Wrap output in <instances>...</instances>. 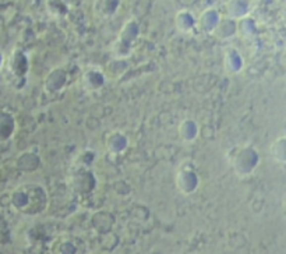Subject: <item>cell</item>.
<instances>
[{
    "mask_svg": "<svg viewBox=\"0 0 286 254\" xmlns=\"http://www.w3.org/2000/svg\"><path fill=\"white\" fill-rule=\"evenodd\" d=\"M230 155V165L233 168L234 173L240 178H247L256 171L258 165V154L253 147H237L233 148Z\"/></svg>",
    "mask_w": 286,
    "mask_h": 254,
    "instance_id": "6da1fadb",
    "label": "cell"
},
{
    "mask_svg": "<svg viewBox=\"0 0 286 254\" xmlns=\"http://www.w3.org/2000/svg\"><path fill=\"white\" fill-rule=\"evenodd\" d=\"M198 183H200L198 175L193 169H190V168H184V169L179 171L177 176H176L177 189L184 195L191 194L193 191H196L197 187H198Z\"/></svg>",
    "mask_w": 286,
    "mask_h": 254,
    "instance_id": "7a4b0ae2",
    "label": "cell"
},
{
    "mask_svg": "<svg viewBox=\"0 0 286 254\" xmlns=\"http://www.w3.org/2000/svg\"><path fill=\"white\" fill-rule=\"evenodd\" d=\"M81 85L84 91L94 92L105 85V74L101 68H88L81 75Z\"/></svg>",
    "mask_w": 286,
    "mask_h": 254,
    "instance_id": "3957f363",
    "label": "cell"
},
{
    "mask_svg": "<svg viewBox=\"0 0 286 254\" xmlns=\"http://www.w3.org/2000/svg\"><path fill=\"white\" fill-rule=\"evenodd\" d=\"M219 21H221V17L218 15V13L210 8V10H205L201 17L197 20L196 27H200L205 32H214Z\"/></svg>",
    "mask_w": 286,
    "mask_h": 254,
    "instance_id": "277c9868",
    "label": "cell"
},
{
    "mask_svg": "<svg viewBox=\"0 0 286 254\" xmlns=\"http://www.w3.org/2000/svg\"><path fill=\"white\" fill-rule=\"evenodd\" d=\"M106 148L112 154H121L127 148V140L121 133H112L106 137Z\"/></svg>",
    "mask_w": 286,
    "mask_h": 254,
    "instance_id": "5b68a950",
    "label": "cell"
},
{
    "mask_svg": "<svg viewBox=\"0 0 286 254\" xmlns=\"http://www.w3.org/2000/svg\"><path fill=\"white\" fill-rule=\"evenodd\" d=\"M198 130H200L198 125L194 120H183L179 126V135L184 142H193L198 135Z\"/></svg>",
    "mask_w": 286,
    "mask_h": 254,
    "instance_id": "8992f818",
    "label": "cell"
},
{
    "mask_svg": "<svg viewBox=\"0 0 286 254\" xmlns=\"http://www.w3.org/2000/svg\"><path fill=\"white\" fill-rule=\"evenodd\" d=\"M270 154L271 158L274 159V162L278 165L286 164V141L285 137H279L275 141L271 144V148H270Z\"/></svg>",
    "mask_w": 286,
    "mask_h": 254,
    "instance_id": "52a82bcc",
    "label": "cell"
},
{
    "mask_svg": "<svg viewBox=\"0 0 286 254\" xmlns=\"http://www.w3.org/2000/svg\"><path fill=\"white\" fill-rule=\"evenodd\" d=\"M196 23L197 20L190 11L184 10V11H180L179 14L176 15V27L181 32H190L196 27Z\"/></svg>",
    "mask_w": 286,
    "mask_h": 254,
    "instance_id": "ba28073f",
    "label": "cell"
},
{
    "mask_svg": "<svg viewBox=\"0 0 286 254\" xmlns=\"http://www.w3.org/2000/svg\"><path fill=\"white\" fill-rule=\"evenodd\" d=\"M229 63H230V66H228V67H226V71H228V73H230V74H236V73H239V71H240V68L243 67V59L239 56V53L236 52V51H230V52L226 55L225 66L226 64H229Z\"/></svg>",
    "mask_w": 286,
    "mask_h": 254,
    "instance_id": "9c48e42d",
    "label": "cell"
}]
</instances>
